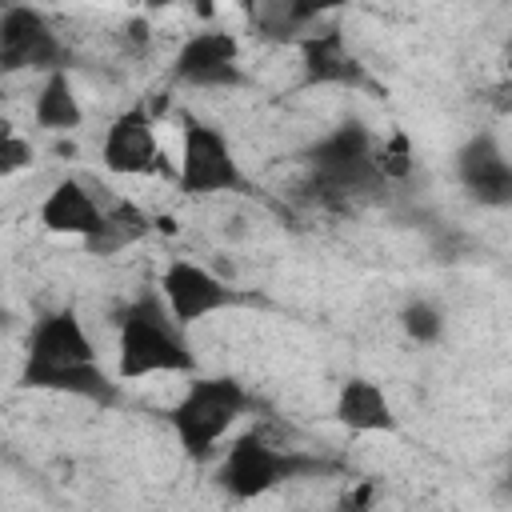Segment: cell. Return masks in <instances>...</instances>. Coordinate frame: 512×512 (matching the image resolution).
<instances>
[{
  "instance_id": "cell-1",
  "label": "cell",
  "mask_w": 512,
  "mask_h": 512,
  "mask_svg": "<svg viewBox=\"0 0 512 512\" xmlns=\"http://www.w3.org/2000/svg\"><path fill=\"white\" fill-rule=\"evenodd\" d=\"M20 384L40 388V392L80 396V400H112L116 396V384L100 368V356H96L88 328L72 308L48 312L32 328Z\"/></svg>"
},
{
  "instance_id": "cell-2",
  "label": "cell",
  "mask_w": 512,
  "mask_h": 512,
  "mask_svg": "<svg viewBox=\"0 0 512 512\" xmlns=\"http://www.w3.org/2000/svg\"><path fill=\"white\" fill-rule=\"evenodd\" d=\"M168 372H192V348L184 340V324L172 320L160 292H144L120 312L116 376L144 380V376H168Z\"/></svg>"
},
{
  "instance_id": "cell-3",
  "label": "cell",
  "mask_w": 512,
  "mask_h": 512,
  "mask_svg": "<svg viewBox=\"0 0 512 512\" xmlns=\"http://www.w3.org/2000/svg\"><path fill=\"white\" fill-rule=\"evenodd\" d=\"M244 408H248V392L236 380L200 376L188 384V392L172 408V432L188 456L204 460L224 440V432L244 416Z\"/></svg>"
},
{
  "instance_id": "cell-4",
  "label": "cell",
  "mask_w": 512,
  "mask_h": 512,
  "mask_svg": "<svg viewBox=\"0 0 512 512\" xmlns=\"http://www.w3.org/2000/svg\"><path fill=\"white\" fill-rule=\"evenodd\" d=\"M308 168H312V184L324 196H360L388 184L372 164V136L364 124H344L328 132L308 152Z\"/></svg>"
},
{
  "instance_id": "cell-5",
  "label": "cell",
  "mask_w": 512,
  "mask_h": 512,
  "mask_svg": "<svg viewBox=\"0 0 512 512\" xmlns=\"http://www.w3.org/2000/svg\"><path fill=\"white\" fill-rule=\"evenodd\" d=\"M176 180L192 196H216V192L244 188V172H240V160H236L228 136L204 120H188L180 132Z\"/></svg>"
},
{
  "instance_id": "cell-6",
  "label": "cell",
  "mask_w": 512,
  "mask_h": 512,
  "mask_svg": "<svg viewBox=\"0 0 512 512\" xmlns=\"http://www.w3.org/2000/svg\"><path fill=\"white\" fill-rule=\"evenodd\" d=\"M64 60V40L40 8L12 4L0 12V72H56Z\"/></svg>"
},
{
  "instance_id": "cell-7",
  "label": "cell",
  "mask_w": 512,
  "mask_h": 512,
  "mask_svg": "<svg viewBox=\"0 0 512 512\" xmlns=\"http://www.w3.org/2000/svg\"><path fill=\"white\" fill-rule=\"evenodd\" d=\"M300 468H304V460L296 452L264 444L260 436H244L228 448V456L220 464V484L236 500H256V496L272 492L280 480H292Z\"/></svg>"
},
{
  "instance_id": "cell-8",
  "label": "cell",
  "mask_w": 512,
  "mask_h": 512,
  "mask_svg": "<svg viewBox=\"0 0 512 512\" xmlns=\"http://www.w3.org/2000/svg\"><path fill=\"white\" fill-rule=\"evenodd\" d=\"M160 300L172 312V320L188 328V324H196V320L236 304V292L212 268H204V264H196L188 256H176L160 272Z\"/></svg>"
},
{
  "instance_id": "cell-9",
  "label": "cell",
  "mask_w": 512,
  "mask_h": 512,
  "mask_svg": "<svg viewBox=\"0 0 512 512\" xmlns=\"http://www.w3.org/2000/svg\"><path fill=\"white\" fill-rule=\"evenodd\" d=\"M172 76L188 88H204V92H220V88H236L244 84L240 72V40L232 32H196L180 44L176 60H172Z\"/></svg>"
},
{
  "instance_id": "cell-10",
  "label": "cell",
  "mask_w": 512,
  "mask_h": 512,
  "mask_svg": "<svg viewBox=\"0 0 512 512\" xmlns=\"http://www.w3.org/2000/svg\"><path fill=\"white\" fill-rule=\"evenodd\" d=\"M160 160H164V152H160V140H156V124L144 108H128L108 124V132L100 140L104 172H112V176H152V172H160Z\"/></svg>"
},
{
  "instance_id": "cell-11",
  "label": "cell",
  "mask_w": 512,
  "mask_h": 512,
  "mask_svg": "<svg viewBox=\"0 0 512 512\" xmlns=\"http://www.w3.org/2000/svg\"><path fill=\"white\" fill-rule=\"evenodd\" d=\"M456 176L488 208H504L512 200V160H508V152L488 132H480V136H472V140L460 144V152H456Z\"/></svg>"
},
{
  "instance_id": "cell-12",
  "label": "cell",
  "mask_w": 512,
  "mask_h": 512,
  "mask_svg": "<svg viewBox=\"0 0 512 512\" xmlns=\"http://www.w3.org/2000/svg\"><path fill=\"white\" fill-rule=\"evenodd\" d=\"M100 216H104V204L96 200V192L84 180H72V176L60 180V184H52L48 196L40 200V224L48 232H56V236L84 240V236L96 232Z\"/></svg>"
},
{
  "instance_id": "cell-13",
  "label": "cell",
  "mask_w": 512,
  "mask_h": 512,
  "mask_svg": "<svg viewBox=\"0 0 512 512\" xmlns=\"http://www.w3.org/2000/svg\"><path fill=\"white\" fill-rule=\"evenodd\" d=\"M296 44H300V68H304L308 84H344V88L360 84V64L352 60V52L344 44V32L336 24L312 28Z\"/></svg>"
},
{
  "instance_id": "cell-14",
  "label": "cell",
  "mask_w": 512,
  "mask_h": 512,
  "mask_svg": "<svg viewBox=\"0 0 512 512\" xmlns=\"http://www.w3.org/2000/svg\"><path fill=\"white\" fill-rule=\"evenodd\" d=\"M336 420L348 432H356V436H372V432H392L396 428V416H392V404H388L384 388L364 380V376L340 384V392H336Z\"/></svg>"
},
{
  "instance_id": "cell-15",
  "label": "cell",
  "mask_w": 512,
  "mask_h": 512,
  "mask_svg": "<svg viewBox=\"0 0 512 512\" xmlns=\"http://www.w3.org/2000/svg\"><path fill=\"white\" fill-rule=\"evenodd\" d=\"M32 120L36 128L44 132H76L84 124V108H80V96L72 88V76L64 68L48 72L40 92H36V104H32Z\"/></svg>"
},
{
  "instance_id": "cell-16",
  "label": "cell",
  "mask_w": 512,
  "mask_h": 512,
  "mask_svg": "<svg viewBox=\"0 0 512 512\" xmlns=\"http://www.w3.org/2000/svg\"><path fill=\"white\" fill-rule=\"evenodd\" d=\"M148 228H152V220H148L132 200H112V204H104V216H100L96 232L84 236V248H88L92 256H112V252H120V248L144 240Z\"/></svg>"
},
{
  "instance_id": "cell-17",
  "label": "cell",
  "mask_w": 512,
  "mask_h": 512,
  "mask_svg": "<svg viewBox=\"0 0 512 512\" xmlns=\"http://www.w3.org/2000/svg\"><path fill=\"white\" fill-rule=\"evenodd\" d=\"M248 20H252V28L260 32V36H268V40H280V44H288V40H296V24H292V0H248Z\"/></svg>"
},
{
  "instance_id": "cell-18",
  "label": "cell",
  "mask_w": 512,
  "mask_h": 512,
  "mask_svg": "<svg viewBox=\"0 0 512 512\" xmlns=\"http://www.w3.org/2000/svg\"><path fill=\"white\" fill-rule=\"evenodd\" d=\"M372 164H376V172H380L384 180H404V176L412 172V164H416L408 132L396 128V132H388L384 140H372Z\"/></svg>"
},
{
  "instance_id": "cell-19",
  "label": "cell",
  "mask_w": 512,
  "mask_h": 512,
  "mask_svg": "<svg viewBox=\"0 0 512 512\" xmlns=\"http://www.w3.org/2000/svg\"><path fill=\"white\" fill-rule=\"evenodd\" d=\"M400 328L416 340V344H436L444 336V312L432 304V300H408L400 308Z\"/></svg>"
},
{
  "instance_id": "cell-20",
  "label": "cell",
  "mask_w": 512,
  "mask_h": 512,
  "mask_svg": "<svg viewBox=\"0 0 512 512\" xmlns=\"http://www.w3.org/2000/svg\"><path fill=\"white\" fill-rule=\"evenodd\" d=\"M32 160H36L32 144L12 128V120L0 116V180H8V176H16V172L32 168Z\"/></svg>"
},
{
  "instance_id": "cell-21",
  "label": "cell",
  "mask_w": 512,
  "mask_h": 512,
  "mask_svg": "<svg viewBox=\"0 0 512 512\" xmlns=\"http://www.w3.org/2000/svg\"><path fill=\"white\" fill-rule=\"evenodd\" d=\"M352 0H292V24H296V40L304 32H312L316 24H324L332 12L348 8Z\"/></svg>"
},
{
  "instance_id": "cell-22",
  "label": "cell",
  "mask_w": 512,
  "mask_h": 512,
  "mask_svg": "<svg viewBox=\"0 0 512 512\" xmlns=\"http://www.w3.org/2000/svg\"><path fill=\"white\" fill-rule=\"evenodd\" d=\"M144 4H148V8H160V12H164V8H176V4H188V0H144Z\"/></svg>"
}]
</instances>
